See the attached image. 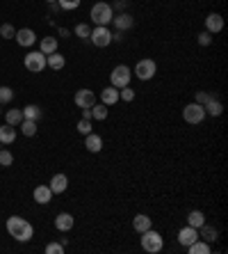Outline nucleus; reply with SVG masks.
<instances>
[{
    "instance_id": "a878e982",
    "label": "nucleus",
    "mask_w": 228,
    "mask_h": 254,
    "mask_svg": "<svg viewBox=\"0 0 228 254\" xmlns=\"http://www.w3.org/2000/svg\"><path fill=\"white\" fill-rule=\"evenodd\" d=\"M203 108H205V114H212V117H219V114L224 113V106L219 103V101H215V99H210Z\"/></svg>"
},
{
    "instance_id": "c756f323",
    "label": "nucleus",
    "mask_w": 228,
    "mask_h": 254,
    "mask_svg": "<svg viewBox=\"0 0 228 254\" xmlns=\"http://www.w3.org/2000/svg\"><path fill=\"white\" fill-rule=\"evenodd\" d=\"M39 117H41L39 106H25V108H23V119H32V121H37Z\"/></svg>"
},
{
    "instance_id": "5701e85b",
    "label": "nucleus",
    "mask_w": 228,
    "mask_h": 254,
    "mask_svg": "<svg viewBox=\"0 0 228 254\" xmlns=\"http://www.w3.org/2000/svg\"><path fill=\"white\" fill-rule=\"evenodd\" d=\"M187 225L189 227H194V229L205 225V215H203V211H192V213L187 215Z\"/></svg>"
},
{
    "instance_id": "c9c22d12",
    "label": "nucleus",
    "mask_w": 228,
    "mask_h": 254,
    "mask_svg": "<svg viewBox=\"0 0 228 254\" xmlns=\"http://www.w3.org/2000/svg\"><path fill=\"white\" fill-rule=\"evenodd\" d=\"M12 99H14L12 89H9V87H0V106H2V103H9Z\"/></svg>"
},
{
    "instance_id": "b1692460",
    "label": "nucleus",
    "mask_w": 228,
    "mask_h": 254,
    "mask_svg": "<svg viewBox=\"0 0 228 254\" xmlns=\"http://www.w3.org/2000/svg\"><path fill=\"white\" fill-rule=\"evenodd\" d=\"M201 231H199V238H203L205 243H215L217 241V229L208 227V225H201Z\"/></svg>"
},
{
    "instance_id": "4c0bfd02",
    "label": "nucleus",
    "mask_w": 228,
    "mask_h": 254,
    "mask_svg": "<svg viewBox=\"0 0 228 254\" xmlns=\"http://www.w3.org/2000/svg\"><path fill=\"white\" fill-rule=\"evenodd\" d=\"M78 133H82V135L91 133V121L89 119H80L78 121Z\"/></svg>"
},
{
    "instance_id": "412c9836",
    "label": "nucleus",
    "mask_w": 228,
    "mask_h": 254,
    "mask_svg": "<svg viewBox=\"0 0 228 254\" xmlns=\"http://www.w3.org/2000/svg\"><path fill=\"white\" fill-rule=\"evenodd\" d=\"M112 21H114V26H117L119 30H121V32H124V30H130L132 23H135L130 14H119V16H114Z\"/></svg>"
},
{
    "instance_id": "aec40b11",
    "label": "nucleus",
    "mask_w": 228,
    "mask_h": 254,
    "mask_svg": "<svg viewBox=\"0 0 228 254\" xmlns=\"http://www.w3.org/2000/svg\"><path fill=\"white\" fill-rule=\"evenodd\" d=\"M64 64H66L64 55H59V53L46 55V67H51V69H55V71H59V69H64Z\"/></svg>"
},
{
    "instance_id": "6e6552de",
    "label": "nucleus",
    "mask_w": 228,
    "mask_h": 254,
    "mask_svg": "<svg viewBox=\"0 0 228 254\" xmlns=\"http://www.w3.org/2000/svg\"><path fill=\"white\" fill-rule=\"evenodd\" d=\"M157 74V64L153 60H139L135 67V76L139 81H151Z\"/></svg>"
},
{
    "instance_id": "7ed1b4c3",
    "label": "nucleus",
    "mask_w": 228,
    "mask_h": 254,
    "mask_svg": "<svg viewBox=\"0 0 228 254\" xmlns=\"http://www.w3.org/2000/svg\"><path fill=\"white\" fill-rule=\"evenodd\" d=\"M162 248H164V241H162V236L157 234V231L149 229V231H144V234H142V250H144V252L157 254Z\"/></svg>"
},
{
    "instance_id": "79ce46f5",
    "label": "nucleus",
    "mask_w": 228,
    "mask_h": 254,
    "mask_svg": "<svg viewBox=\"0 0 228 254\" xmlns=\"http://www.w3.org/2000/svg\"><path fill=\"white\" fill-rule=\"evenodd\" d=\"M48 2H57V0H48Z\"/></svg>"
},
{
    "instance_id": "f03ea898",
    "label": "nucleus",
    "mask_w": 228,
    "mask_h": 254,
    "mask_svg": "<svg viewBox=\"0 0 228 254\" xmlns=\"http://www.w3.org/2000/svg\"><path fill=\"white\" fill-rule=\"evenodd\" d=\"M112 19H114L112 5H107V2H96V5L91 7V21H94L96 26H107V23H112Z\"/></svg>"
},
{
    "instance_id": "ea45409f",
    "label": "nucleus",
    "mask_w": 228,
    "mask_h": 254,
    "mask_svg": "<svg viewBox=\"0 0 228 254\" xmlns=\"http://www.w3.org/2000/svg\"><path fill=\"white\" fill-rule=\"evenodd\" d=\"M210 101V96L205 92H201V94H196V103H201V106H205V103H208Z\"/></svg>"
},
{
    "instance_id": "58836bf2",
    "label": "nucleus",
    "mask_w": 228,
    "mask_h": 254,
    "mask_svg": "<svg viewBox=\"0 0 228 254\" xmlns=\"http://www.w3.org/2000/svg\"><path fill=\"white\" fill-rule=\"evenodd\" d=\"M210 41H212V34H210L208 30L199 34V44H201V46H210Z\"/></svg>"
},
{
    "instance_id": "72a5a7b5",
    "label": "nucleus",
    "mask_w": 228,
    "mask_h": 254,
    "mask_svg": "<svg viewBox=\"0 0 228 254\" xmlns=\"http://www.w3.org/2000/svg\"><path fill=\"white\" fill-rule=\"evenodd\" d=\"M57 5L66 12H71V9H78L80 7V0H57Z\"/></svg>"
},
{
    "instance_id": "a19ab883",
    "label": "nucleus",
    "mask_w": 228,
    "mask_h": 254,
    "mask_svg": "<svg viewBox=\"0 0 228 254\" xmlns=\"http://www.w3.org/2000/svg\"><path fill=\"white\" fill-rule=\"evenodd\" d=\"M82 119H91V108H87V110H82Z\"/></svg>"
},
{
    "instance_id": "9b49d317",
    "label": "nucleus",
    "mask_w": 228,
    "mask_h": 254,
    "mask_svg": "<svg viewBox=\"0 0 228 254\" xmlns=\"http://www.w3.org/2000/svg\"><path fill=\"white\" fill-rule=\"evenodd\" d=\"M14 39L19 41V46H23V48H30L37 41V34L30 30V28H21V30H16V37Z\"/></svg>"
},
{
    "instance_id": "2eb2a0df",
    "label": "nucleus",
    "mask_w": 228,
    "mask_h": 254,
    "mask_svg": "<svg viewBox=\"0 0 228 254\" xmlns=\"http://www.w3.org/2000/svg\"><path fill=\"white\" fill-rule=\"evenodd\" d=\"M85 147L89 154H98L101 149H103V138L96 133H87L85 135Z\"/></svg>"
},
{
    "instance_id": "dca6fc26",
    "label": "nucleus",
    "mask_w": 228,
    "mask_h": 254,
    "mask_svg": "<svg viewBox=\"0 0 228 254\" xmlns=\"http://www.w3.org/2000/svg\"><path fill=\"white\" fill-rule=\"evenodd\" d=\"M73 225H76V220H73L71 213H59L57 218H55V227H57L59 231H71Z\"/></svg>"
},
{
    "instance_id": "f3484780",
    "label": "nucleus",
    "mask_w": 228,
    "mask_h": 254,
    "mask_svg": "<svg viewBox=\"0 0 228 254\" xmlns=\"http://www.w3.org/2000/svg\"><path fill=\"white\" fill-rule=\"evenodd\" d=\"M32 195H34V201H37V204H51V199H52V190L48 186H37Z\"/></svg>"
},
{
    "instance_id": "f257e3e1",
    "label": "nucleus",
    "mask_w": 228,
    "mask_h": 254,
    "mask_svg": "<svg viewBox=\"0 0 228 254\" xmlns=\"http://www.w3.org/2000/svg\"><path fill=\"white\" fill-rule=\"evenodd\" d=\"M7 231H9V236L16 238L19 243H25L34 236V227L27 220L19 218V215H12V218L7 220Z\"/></svg>"
},
{
    "instance_id": "6ab92c4d",
    "label": "nucleus",
    "mask_w": 228,
    "mask_h": 254,
    "mask_svg": "<svg viewBox=\"0 0 228 254\" xmlns=\"http://www.w3.org/2000/svg\"><path fill=\"white\" fill-rule=\"evenodd\" d=\"M14 140H16V126L9 124L0 126V144H14Z\"/></svg>"
},
{
    "instance_id": "39448f33",
    "label": "nucleus",
    "mask_w": 228,
    "mask_h": 254,
    "mask_svg": "<svg viewBox=\"0 0 228 254\" xmlns=\"http://www.w3.org/2000/svg\"><path fill=\"white\" fill-rule=\"evenodd\" d=\"M182 119L187 121V124H201L205 119V108L201 103H189V106L182 108Z\"/></svg>"
},
{
    "instance_id": "9d476101",
    "label": "nucleus",
    "mask_w": 228,
    "mask_h": 254,
    "mask_svg": "<svg viewBox=\"0 0 228 254\" xmlns=\"http://www.w3.org/2000/svg\"><path fill=\"white\" fill-rule=\"evenodd\" d=\"M194 241H199V229L194 227H182L180 231H178V243H180L182 248H187V245H192Z\"/></svg>"
},
{
    "instance_id": "4468645a",
    "label": "nucleus",
    "mask_w": 228,
    "mask_h": 254,
    "mask_svg": "<svg viewBox=\"0 0 228 254\" xmlns=\"http://www.w3.org/2000/svg\"><path fill=\"white\" fill-rule=\"evenodd\" d=\"M52 190V195H62L69 188V176L66 174H55L51 179V186H48Z\"/></svg>"
},
{
    "instance_id": "0eeeda50",
    "label": "nucleus",
    "mask_w": 228,
    "mask_h": 254,
    "mask_svg": "<svg viewBox=\"0 0 228 254\" xmlns=\"http://www.w3.org/2000/svg\"><path fill=\"white\" fill-rule=\"evenodd\" d=\"M89 39H91L94 46L105 48V46H110V44H112V32L107 30V26H96L94 30H91Z\"/></svg>"
},
{
    "instance_id": "ddd939ff",
    "label": "nucleus",
    "mask_w": 228,
    "mask_h": 254,
    "mask_svg": "<svg viewBox=\"0 0 228 254\" xmlns=\"http://www.w3.org/2000/svg\"><path fill=\"white\" fill-rule=\"evenodd\" d=\"M132 229H135L137 234H144V231L153 229V220H151L149 215L139 213V215H135V218H132Z\"/></svg>"
},
{
    "instance_id": "1a4fd4ad",
    "label": "nucleus",
    "mask_w": 228,
    "mask_h": 254,
    "mask_svg": "<svg viewBox=\"0 0 228 254\" xmlns=\"http://www.w3.org/2000/svg\"><path fill=\"white\" fill-rule=\"evenodd\" d=\"M96 103V94L91 92V89H78L76 92V106L80 108V110H87V108H91Z\"/></svg>"
},
{
    "instance_id": "c85d7f7f",
    "label": "nucleus",
    "mask_w": 228,
    "mask_h": 254,
    "mask_svg": "<svg viewBox=\"0 0 228 254\" xmlns=\"http://www.w3.org/2000/svg\"><path fill=\"white\" fill-rule=\"evenodd\" d=\"M19 126H21V131H23V135H27V138H32V135L37 133V121H32V119H23Z\"/></svg>"
},
{
    "instance_id": "f704fd0d",
    "label": "nucleus",
    "mask_w": 228,
    "mask_h": 254,
    "mask_svg": "<svg viewBox=\"0 0 228 254\" xmlns=\"http://www.w3.org/2000/svg\"><path fill=\"white\" fill-rule=\"evenodd\" d=\"M12 163H14V156L9 154V151H5V149H0V165H2V168H9Z\"/></svg>"
},
{
    "instance_id": "4be33fe9",
    "label": "nucleus",
    "mask_w": 228,
    "mask_h": 254,
    "mask_svg": "<svg viewBox=\"0 0 228 254\" xmlns=\"http://www.w3.org/2000/svg\"><path fill=\"white\" fill-rule=\"evenodd\" d=\"M41 53L44 55L57 53V39H55V37H44V39H41Z\"/></svg>"
},
{
    "instance_id": "2f4dec72",
    "label": "nucleus",
    "mask_w": 228,
    "mask_h": 254,
    "mask_svg": "<svg viewBox=\"0 0 228 254\" xmlns=\"http://www.w3.org/2000/svg\"><path fill=\"white\" fill-rule=\"evenodd\" d=\"M119 99L128 101V103H130V101H135V89H132L130 85H128V87H121V89H119Z\"/></svg>"
},
{
    "instance_id": "473e14b6",
    "label": "nucleus",
    "mask_w": 228,
    "mask_h": 254,
    "mask_svg": "<svg viewBox=\"0 0 228 254\" xmlns=\"http://www.w3.org/2000/svg\"><path fill=\"white\" fill-rule=\"evenodd\" d=\"M76 34H78L80 39H89V34H91V28L87 26V23H78V26H76Z\"/></svg>"
},
{
    "instance_id": "393cba45",
    "label": "nucleus",
    "mask_w": 228,
    "mask_h": 254,
    "mask_svg": "<svg viewBox=\"0 0 228 254\" xmlns=\"http://www.w3.org/2000/svg\"><path fill=\"white\" fill-rule=\"evenodd\" d=\"M189 254H210V245L205 241H194L192 245H187Z\"/></svg>"
},
{
    "instance_id": "e433bc0d",
    "label": "nucleus",
    "mask_w": 228,
    "mask_h": 254,
    "mask_svg": "<svg viewBox=\"0 0 228 254\" xmlns=\"http://www.w3.org/2000/svg\"><path fill=\"white\" fill-rule=\"evenodd\" d=\"M46 252L48 254H64V245H59V243H48V245H46Z\"/></svg>"
},
{
    "instance_id": "20e7f679",
    "label": "nucleus",
    "mask_w": 228,
    "mask_h": 254,
    "mask_svg": "<svg viewBox=\"0 0 228 254\" xmlns=\"http://www.w3.org/2000/svg\"><path fill=\"white\" fill-rule=\"evenodd\" d=\"M130 78H132V71L126 64H119V67L112 69L110 74V85L117 87V89H121V87H128L130 85Z\"/></svg>"
},
{
    "instance_id": "cd10ccee",
    "label": "nucleus",
    "mask_w": 228,
    "mask_h": 254,
    "mask_svg": "<svg viewBox=\"0 0 228 254\" xmlns=\"http://www.w3.org/2000/svg\"><path fill=\"white\" fill-rule=\"evenodd\" d=\"M105 117H107V106L105 103H101V106H91V119H98V121H105Z\"/></svg>"
},
{
    "instance_id": "7c9ffc66",
    "label": "nucleus",
    "mask_w": 228,
    "mask_h": 254,
    "mask_svg": "<svg viewBox=\"0 0 228 254\" xmlns=\"http://www.w3.org/2000/svg\"><path fill=\"white\" fill-rule=\"evenodd\" d=\"M0 37H2V39H14V37H16V30H14V26H9V23H2V26H0Z\"/></svg>"
},
{
    "instance_id": "a211bd4d",
    "label": "nucleus",
    "mask_w": 228,
    "mask_h": 254,
    "mask_svg": "<svg viewBox=\"0 0 228 254\" xmlns=\"http://www.w3.org/2000/svg\"><path fill=\"white\" fill-rule=\"evenodd\" d=\"M101 101H103L105 106L110 108V106H114V103H119V89L117 87H105L103 92H101Z\"/></svg>"
},
{
    "instance_id": "bb28decb",
    "label": "nucleus",
    "mask_w": 228,
    "mask_h": 254,
    "mask_svg": "<svg viewBox=\"0 0 228 254\" xmlns=\"http://www.w3.org/2000/svg\"><path fill=\"white\" fill-rule=\"evenodd\" d=\"M7 124H9V126H19L21 121H23V110H16V108H14V110H7Z\"/></svg>"
},
{
    "instance_id": "f8f14e48",
    "label": "nucleus",
    "mask_w": 228,
    "mask_h": 254,
    "mask_svg": "<svg viewBox=\"0 0 228 254\" xmlns=\"http://www.w3.org/2000/svg\"><path fill=\"white\" fill-rule=\"evenodd\" d=\"M222 28H224L222 14H208V19H205V30H208L210 34H217V32H222Z\"/></svg>"
},
{
    "instance_id": "423d86ee",
    "label": "nucleus",
    "mask_w": 228,
    "mask_h": 254,
    "mask_svg": "<svg viewBox=\"0 0 228 254\" xmlns=\"http://www.w3.org/2000/svg\"><path fill=\"white\" fill-rule=\"evenodd\" d=\"M23 64H25L27 71H32V74H39V71H44V69H46V55L41 53V51H32V53L25 55Z\"/></svg>"
}]
</instances>
